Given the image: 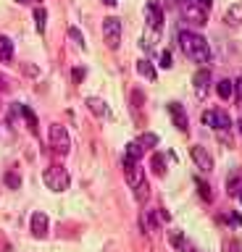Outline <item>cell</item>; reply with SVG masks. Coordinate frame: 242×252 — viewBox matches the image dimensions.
Segmentation results:
<instances>
[{"instance_id":"1","label":"cell","mask_w":242,"mask_h":252,"mask_svg":"<svg viewBox=\"0 0 242 252\" xmlns=\"http://www.w3.org/2000/svg\"><path fill=\"white\" fill-rule=\"evenodd\" d=\"M179 47H182V53L187 58L200 63V66L210 63V45L203 34H198V32H190V29L179 32Z\"/></svg>"},{"instance_id":"2","label":"cell","mask_w":242,"mask_h":252,"mask_svg":"<svg viewBox=\"0 0 242 252\" xmlns=\"http://www.w3.org/2000/svg\"><path fill=\"white\" fill-rule=\"evenodd\" d=\"M203 124H206V126H210V129H213V131H218V134H224V131H232V126H234L232 116L226 113V110H218V108L203 110Z\"/></svg>"},{"instance_id":"3","label":"cell","mask_w":242,"mask_h":252,"mask_svg":"<svg viewBox=\"0 0 242 252\" xmlns=\"http://www.w3.org/2000/svg\"><path fill=\"white\" fill-rule=\"evenodd\" d=\"M45 184H48V189H53V192H66L69 184H71V176H69V171L64 168V165H50L48 171H45Z\"/></svg>"},{"instance_id":"4","label":"cell","mask_w":242,"mask_h":252,"mask_svg":"<svg viewBox=\"0 0 242 252\" xmlns=\"http://www.w3.org/2000/svg\"><path fill=\"white\" fill-rule=\"evenodd\" d=\"M48 134H50V147L56 150L58 155H69V150H71V137H69L66 126L53 124Z\"/></svg>"},{"instance_id":"5","label":"cell","mask_w":242,"mask_h":252,"mask_svg":"<svg viewBox=\"0 0 242 252\" xmlns=\"http://www.w3.org/2000/svg\"><path fill=\"white\" fill-rule=\"evenodd\" d=\"M179 13H182V19H187L190 24H195V27L208 24V11H203V8L195 5L192 0H179Z\"/></svg>"},{"instance_id":"6","label":"cell","mask_w":242,"mask_h":252,"mask_svg":"<svg viewBox=\"0 0 242 252\" xmlns=\"http://www.w3.org/2000/svg\"><path fill=\"white\" fill-rule=\"evenodd\" d=\"M121 165H124V176H127V184L132 189H137L139 184L145 181V168L139 160H129V158H121Z\"/></svg>"},{"instance_id":"7","label":"cell","mask_w":242,"mask_h":252,"mask_svg":"<svg viewBox=\"0 0 242 252\" xmlns=\"http://www.w3.org/2000/svg\"><path fill=\"white\" fill-rule=\"evenodd\" d=\"M103 37H105V45L116 50V47L121 45V21L116 19V16H108L103 19Z\"/></svg>"},{"instance_id":"8","label":"cell","mask_w":242,"mask_h":252,"mask_svg":"<svg viewBox=\"0 0 242 252\" xmlns=\"http://www.w3.org/2000/svg\"><path fill=\"white\" fill-rule=\"evenodd\" d=\"M210 82H213V79H210V68L203 66L198 74H195V79H192V84H195V97H198V100H206V97H208V90H210Z\"/></svg>"},{"instance_id":"9","label":"cell","mask_w":242,"mask_h":252,"mask_svg":"<svg viewBox=\"0 0 242 252\" xmlns=\"http://www.w3.org/2000/svg\"><path fill=\"white\" fill-rule=\"evenodd\" d=\"M169 116H171V121H174V126L179 131H187L190 129V118H187V110L182 108V102H169Z\"/></svg>"},{"instance_id":"10","label":"cell","mask_w":242,"mask_h":252,"mask_svg":"<svg viewBox=\"0 0 242 252\" xmlns=\"http://www.w3.org/2000/svg\"><path fill=\"white\" fill-rule=\"evenodd\" d=\"M190 155H192L195 165H198V168H200L203 173H210V171H213V158L208 155V150H206V147L195 145V147L190 150Z\"/></svg>"},{"instance_id":"11","label":"cell","mask_w":242,"mask_h":252,"mask_svg":"<svg viewBox=\"0 0 242 252\" xmlns=\"http://www.w3.org/2000/svg\"><path fill=\"white\" fill-rule=\"evenodd\" d=\"M145 21H147V27H150L155 34L161 32V27H163V11H161L158 3H147L145 5Z\"/></svg>"},{"instance_id":"12","label":"cell","mask_w":242,"mask_h":252,"mask_svg":"<svg viewBox=\"0 0 242 252\" xmlns=\"http://www.w3.org/2000/svg\"><path fill=\"white\" fill-rule=\"evenodd\" d=\"M29 228H32V234L37 236V239H45V236H48V228H50V220H48V216H45L42 210L32 213V220H29Z\"/></svg>"},{"instance_id":"13","label":"cell","mask_w":242,"mask_h":252,"mask_svg":"<svg viewBox=\"0 0 242 252\" xmlns=\"http://www.w3.org/2000/svg\"><path fill=\"white\" fill-rule=\"evenodd\" d=\"M87 108H90L98 118H108V116H111V110H108V102L100 100V97H87Z\"/></svg>"},{"instance_id":"14","label":"cell","mask_w":242,"mask_h":252,"mask_svg":"<svg viewBox=\"0 0 242 252\" xmlns=\"http://www.w3.org/2000/svg\"><path fill=\"white\" fill-rule=\"evenodd\" d=\"M161 216H158V208L155 210H145V216H142V228H147V231H158L161 228Z\"/></svg>"},{"instance_id":"15","label":"cell","mask_w":242,"mask_h":252,"mask_svg":"<svg viewBox=\"0 0 242 252\" xmlns=\"http://www.w3.org/2000/svg\"><path fill=\"white\" fill-rule=\"evenodd\" d=\"M216 94L224 102L226 100H234V82H232V79H221V82H216Z\"/></svg>"},{"instance_id":"16","label":"cell","mask_w":242,"mask_h":252,"mask_svg":"<svg viewBox=\"0 0 242 252\" xmlns=\"http://www.w3.org/2000/svg\"><path fill=\"white\" fill-rule=\"evenodd\" d=\"M169 242H171V247L179 250V252H195V247H192V244L187 242L179 231H171V234H169Z\"/></svg>"},{"instance_id":"17","label":"cell","mask_w":242,"mask_h":252,"mask_svg":"<svg viewBox=\"0 0 242 252\" xmlns=\"http://www.w3.org/2000/svg\"><path fill=\"white\" fill-rule=\"evenodd\" d=\"M16 110L21 113V118H24V121H27L29 131H32V134H37V126H40V124H37V116H35V110L29 108V105H16Z\"/></svg>"},{"instance_id":"18","label":"cell","mask_w":242,"mask_h":252,"mask_svg":"<svg viewBox=\"0 0 242 252\" xmlns=\"http://www.w3.org/2000/svg\"><path fill=\"white\" fill-rule=\"evenodd\" d=\"M137 74L139 76H145L147 82H155V76H158V71H155V66L147 58H142V61H137Z\"/></svg>"},{"instance_id":"19","label":"cell","mask_w":242,"mask_h":252,"mask_svg":"<svg viewBox=\"0 0 242 252\" xmlns=\"http://www.w3.org/2000/svg\"><path fill=\"white\" fill-rule=\"evenodd\" d=\"M0 61L3 63L13 61V42H11V37H5V34H0Z\"/></svg>"},{"instance_id":"20","label":"cell","mask_w":242,"mask_h":252,"mask_svg":"<svg viewBox=\"0 0 242 252\" xmlns=\"http://www.w3.org/2000/svg\"><path fill=\"white\" fill-rule=\"evenodd\" d=\"M142 155H145V150L139 142H129V145L124 147V158H129V160H142Z\"/></svg>"},{"instance_id":"21","label":"cell","mask_w":242,"mask_h":252,"mask_svg":"<svg viewBox=\"0 0 242 252\" xmlns=\"http://www.w3.org/2000/svg\"><path fill=\"white\" fill-rule=\"evenodd\" d=\"M226 24H242V3H234L226 8Z\"/></svg>"},{"instance_id":"22","label":"cell","mask_w":242,"mask_h":252,"mask_svg":"<svg viewBox=\"0 0 242 252\" xmlns=\"http://www.w3.org/2000/svg\"><path fill=\"white\" fill-rule=\"evenodd\" d=\"M35 24H37V32H45V27H48V11H45L42 5H35Z\"/></svg>"},{"instance_id":"23","label":"cell","mask_w":242,"mask_h":252,"mask_svg":"<svg viewBox=\"0 0 242 252\" xmlns=\"http://www.w3.org/2000/svg\"><path fill=\"white\" fill-rule=\"evenodd\" d=\"M150 168H153L155 176H163V173H166V158H163L161 153H155L150 158Z\"/></svg>"},{"instance_id":"24","label":"cell","mask_w":242,"mask_h":252,"mask_svg":"<svg viewBox=\"0 0 242 252\" xmlns=\"http://www.w3.org/2000/svg\"><path fill=\"white\" fill-rule=\"evenodd\" d=\"M139 145H142V150H153V147H158V137H155L153 131H145L142 137L137 139Z\"/></svg>"},{"instance_id":"25","label":"cell","mask_w":242,"mask_h":252,"mask_svg":"<svg viewBox=\"0 0 242 252\" xmlns=\"http://www.w3.org/2000/svg\"><path fill=\"white\" fill-rule=\"evenodd\" d=\"M195 184H198V192H200L203 200H206V202L213 200V192H210V187L206 184V181H203V179H195Z\"/></svg>"},{"instance_id":"26","label":"cell","mask_w":242,"mask_h":252,"mask_svg":"<svg viewBox=\"0 0 242 252\" xmlns=\"http://www.w3.org/2000/svg\"><path fill=\"white\" fill-rule=\"evenodd\" d=\"M224 220H226L229 226H234V228H240V226H242V216H240L237 210H229V213L224 216Z\"/></svg>"},{"instance_id":"27","label":"cell","mask_w":242,"mask_h":252,"mask_svg":"<svg viewBox=\"0 0 242 252\" xmlns=\"http://www.w3.org/2000/svg\"><path fill=\"white\" fill-rule=\"evenodd\" d=\"M5 184H8L11 189H19L21 187V176H19V173H13V171H8V173H5Z\"/></svg>"},{"instance_id":"28","label":"cell","mask_w":242,"mask_h":252,"mask_svg":"<svg viewBox=\"0 0 242 252\" xmlns=\"http://www.w3.org/2000/svg\"><path fill=\"white\" fill-rule=\"evenodd\" d=\"M69 37H71V39H74V42L79 45V47H84V34H82V32L76 29V27H71V29H69Z\"/></svg>"},{"instance_id":"29","label":"cell","mask_w":242,"mask_h":252,"mask_svg":"<svg viewBox=\"0 0 242 252\" xmlns=\"http://www.w3.org/2000/svg\"><path fill=\"white\" fill-rule=\"evenodd\" d=\"M158 61H161L158 66H163V68H171V66H174V58H171V53H169V50H163Z\"/></svg>"},{"instance_id":"30","label":"cell","mask_w":242,"mask_h":252,"mask_svg":"<svg viewBox=\"0 0 242 252\" xmlns=\"http://www.w3.org/2000/svg\"><path fill=\"white\" fill-rule=\"evenodd\" d=\"M224 252H242V242H237V239H229L224 244Z\"/></svg>"},{"instance_id":"31","label":"cell","mask_w":242,"mask_h":252,"mask_svg":"<svg viewBox=\"0 0 242 252\" xmlns=\"http://www.w3.org/2000/svg\"><path fill=\"white\" fill-rule=\"evenodd\" d=\"M240 184H242V179H237V176H234L232 181H226V192H229V194H237Z\"/></svg>"},{"instance_id":"32","label":"cell","mask_w":242,"mask_h":252,"mask_svg":"<svg viewBox=\"0 0 242 252\" xmlns=\"http://www.w3.org/2000/svg\"><path fill=\"white\" fill-rule=\"evenodd\" d=\"M84 74H87V71H84L82 66H76V68H74V74H71V76H74V82H76V84H79V82H82V79H84Z\"/></svg>"},{"instance_id":"33","label":"cell","mask_w":242,"mask_h":252,"mask_svg":"<svg viewBox=\"0 0 242 252\" xmlns=\"http://www.w3.org/2000/svg\"><path fill=\"white\" fill-rule=\"evenodd\" d=\"M234 97H237V100L242 102V76L237 79V82H234Z\"/></svg>"},{"instance_id":"34","label":"cell","mask_w":242,"mask_h":252,"mask_svg":"<svg viewBox=\"0 0 242 252\" xmlns=\"http://www.w3.org/2000/svg\"><path fill=\"white\" fill-rule=\"evenodd\" d=\"M195 5H200L203 11H210V5H213V0H192Z\"/></svg>"},{"instance_id":"35","label":"cell","mask_w":242,"mask_h":252,"mask_svg":"<svg viewBox=\"0 0 242 252\" xmlns=\"http://www.w3.org/2000/svg\"><path fill=\"white\" fill-rule=\"evenodd\" d=\"M16 3H21V5H27V3H32V5H40V0H16Z\"/></svg>"},{"instance_id":"36","label":"cell","mask_w":242,"mask_h":252,"mask_svg":"<svg viewBox=\"0 0 242 252\" xmlns=\"http://www.w3.org/2000/svg\"><path fill=\"white\" fill-rule=\"evenodd\" d=\"M103 3H105V5H111V8H113L116 3H119V0H103Z\"/></svg>"},{"instance_id":"37","label":"cell","mask_w":242,"mask_h":252,"mask_svg":"<svg viewBox=\"0 0 242 252\" xmlns=\"http://www.w3.org/2000/svg\"><path fill=\"white\" fill-rule=\"evenodd\" d=\"M237 197H240V202H242V184H240V189H237Z\"/></svg>"},{"instance_id":"38","label":"cell","mask_w":242,"mask_h":252,"mask_svg":"<svg viewBox=\"0 0 242 252\" xmlns=\"http://www.w3.org/2000/svg\"><path fill=\"white\" fill-rule=\"evenodd\" d=\"M240 134H242V118H240Z\"/></svg>"}]
</instances>
